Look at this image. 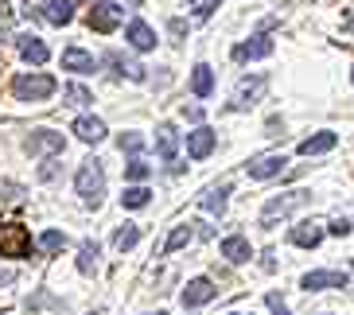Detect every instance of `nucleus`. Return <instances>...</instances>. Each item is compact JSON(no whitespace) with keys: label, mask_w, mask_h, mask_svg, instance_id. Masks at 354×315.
<instances>
[{"label":"nucleus","mask_w":354,"mask_h":315,"mask_svg":"<svg viewBox=\"0 0 354 315\" xmlns=\"http://www.w3.org/2000/svg\"><path fill=\"white\" fill-rule=\"evenodd\" d=\"M148 175H152V168H148V164H140V160H133V164L125 168V179H133L136 187H140V183H145Z\"/></svg>","instance_id":"obj_30"},{"label":"nucleus","mask_w":354,"mask_h":315,"mask_svg":"<svg viewBox=\"0 0 354 315\" xmlns=\"http://www.w3.org/2000/svg\"><path fill=\"white\" fill-rule=\"evenodd\" d=\"M343 35H346V43H354V8L346 12V20H343Z\"/></svg>","instance_id":"obj_34"},{"label":"nucleus","mask_w":354,"mask_h":315,"mask_svg":"<svg viewBox=\"0 0 354 315\" xmlns=\"http://www.w3.org/2000/svg\"><path fill=\"white\" fill-rule=\"evenodd\" d=\"M20 55L28 59V63H47L51 59V51H47V43L39 39V35H20Z\"/></svg>","instance_id":"obj_20"},{"label":"nucleus","mask_w":354,"mask_h":315,"mask_svg":"<svg viewBox=\"0 0 354 315\" xmlns=\"http://www.w3.org/2000/svg\"><path fill=\"white\" fill-rule=\"evenodd\" d=\"M63 70H74V74H94L97 70V59L82 47H66L63 51Z\"/></svg>","instance_id":"obj_14"},{"label":"nucleus","mask_w":354,"mask_h":315,"mask_svg":"<svg viewBox=\"0 0 354 315\" xmlns=\"http://www.w3.org/2000/svg\"><path fill=\"white\" fill-rule=\"evenodd\" d=\"M125 39H129V47H133V51H152V47H156V32H152L145 20H133V23H129V28H125Z\"/></svg>","instance_id":"obj_15"},{"label":"nucleus","mask_w":354,"mask_h":315,"mask_svg":"<svg viewBox=\"0 0 354 315\" xmlns=\"http://www.w3.org/2000/svg\"><path fill=\"white\" fill-rule=\"evenodd\" d=\"M327 230H331V233H335V238H346V233H351V230H354V226H351V222H346V218H335V222H331V226H327Z\"/></svg>","instance_id":"obj_33"},{"label":"nucleus","mask_w":354,"mask_h":315,"mask_svg":"<svg viewBox=\"0 0 354 315\" xmlns=\"http://www.w3.org/2000/svg\"><path fill=\"white\" fill-rule=\"evenodd\" d=\"M63 97H66V105H78V109H82V105H90V102H94V94H90L86 86H78V82L63 86Z\"/></svg>","instance_id":"obj_28"},{"label":"nucleus","mask_w":354,"mask_h":315,"mask_svg":"<svg viewBox=\"0 0 354 315\" xmlns=\"http://www.w3.org/2000/svg\"><path fill=\"white\" fill-rule=\"evenodd\" d=\"M335 144H339L335 133H315V137L300 140V156H319V152H331Z\"/></svg>","instance_id":"obj_22"},{"label":"nucleus","mask_w":354,"mask_h":315,"mask_svg":"<svg viewBox=\"0 0 354 315\" xmlns=\"http://www.w3.org/2000/svg\"><path fill=\"white\" fill-rule=\"evenodd\" d=\"M245 171H250L253 179H272L284 171V156L281 152H265V156H253L250 164H245Z\"/></svg>","instance_id":"obj_8"},{"label":"nucleus","mask_w":354,"mask_h":315,"mask_svg":"<svg viewBox=\"0 0 354 315\" xmlns=\"http://www.w3.org/2000/svg\"><path fill=\"white\" fill-rule=\"evenodd\" d=\"M226 199H230V183H218V187H207L203 207H207L210 214H222V210H226Z\"/></svg>","instance_id":"obj_24"},{"label":"nucleus","mask_w":354,"mask_h":315,"mask_svg":"<svg viewBox=\"0 0 354 315\" xmlns=\"http://www.w3.org/2000/svg\"><path fill=\"white\" fill-rule=\"evenodd\" d=\"M136 242H140V226H121V230L113 233V249L117 253H129Z\"/></svg>","instance_id":"obj_25"},{"label":"nucleus","mask_w":354,"mask_h":315,"mask_svg":"<svg viewBox=\"0 0 354 315\" xmlns=\"http://www.w3.org/2000/svg\"><path fill=\"white\" fill-rule=\"evenodd\" d=\"M39 16L47 23H55V28H63V23L74 20V0H51V4H43Z\"/></svg>","instance_id":"obj_17"},{"label":"nucleus","mask_w":354,"mask_h":315,"mask_svg":"<svg viewBox=\"0 0 354 315\" xmlns=\"http://www.w3.org/2000/svg\"><path fill=\"white\" fill-rule=\"evenodd\" d=\"M117 148H121V152H140V148H145V137H140V133H125V137L117 140Z\"/></svg>","instance_id":"obj_32"},{"label":"nucleus","mask_w":354,"mask_h":315,"mask_svg":"<svg viewBox=\"0 0 354 315\" xmlns=\"http://www.w3.org/2000/svg\"><path fill=\"white\" fill-rule=\"evenodd\" d=\"M156 152H160V160H171L179 156V133H176V125H160L156 128Z\"/></svg>","instance_id":"obj_16"},{"label":"nucleus","mask_w":354,"mask_h":315,"mask_svg":"<svg viewBox=\"0 0 354 315\" xmlns=\"http://www.w3.org/2000/svg\"><path fill=\"white\" fill-rule=\"evenodd\" d=\"M323 222H300V226H292V245H300V249H315V245L323 242Z\"/></svg>","instance_id":"obj_13"},{"label":"nucleus","mask_w":354,"mask_h":315,"mask_svg":"<svg viewBox=\"0 0 354 315\" xmlns=\"http://www.w3.org/2000/svg\"><path fill=\"white\" fill-rule=\"evenodd\" d=\"M156 315H164V312H156Z\"/></svg>","instance_id":"obj_36"},{"label":"nucleus","mask_w":354,"mask_h":315,"mask_svg":"<svg viewBox=\"0 0 354 315\" xmlns=\"http://www.w3.org/2000/svg\"><path fill=\"white\" fill-rule=\"evenodd\" d=\"M272 55V39L269 35H253V39H245V43H238L234 47V59L238 63H250V59H269Z\"/></svg>","instance_id":"obj_11"},{"label":"nucleus","mask_w":354,"mask_h":315,"mask_svg":"<svg viewBox=\"0 0 354 315\" xmlns=\"http://www.w3.org/2000/svg\"><path fill=\"white\" fill-rule=\"evenodd\" d=\"M97 242H82V249H78V269H82V273H94L97 269Z\"/></svg>","instance_id":"obj_29"},{"label":"nucleus","mask_w":354,"mask_h":315,"mask_svg":"<svg viewBox=\"0 0 354 315\" xmlns=\"http://www.w3.org/2000/svg\"><path fill=\"white\" fill-rule=\"evenodd\" d=\"M300 284L308 288V292H319V288H346V284H351V276L339 273V269H323V273H308Z\"/></svg>","instance_id":"obj_10"},{"label":"nucleus","mask_w":354,"mask_h":315,"mask_svg":"<svg viewBox=\"0 0 354 315\" xmlns=\"http://www.w3.org/2000/svg\"><path fill=\"white\" fill-rule=\"evenodd\" d=\"M39 249L47 253V257H55V253H63V249H66V233H63V230H47V233L39 238Z\"/></svg>","instance_id":"obj_27"},{"label":"nucleus","mask_w":354,"mask_h":315,"mask_svg":"<svg viewBox=\"0 0 354 315\" xmlns=\"http://www.w3.org/2000/svg\"><path fill=\"white\" fill-rule=\"evenodd\" d=\"M222 257H226L230 265H241V261H250L253 257V249H250V242H245L241 233H230L226 242H222Z\"/></svg>","instance_id":"obj_19"},{"label":"nucleus","mask_w":354,"mask_h":315,"mask_svg":"<svg viewBox=\"0 0 354 315\" xmlns=\"http://www.w3.org/2000/svg\"><path fill=\"white\" fill-rule=\"evenodd\" d=\"M55 90H59V82H55L51 74H20V78L12 82L16 102H47Z\"/></svg>","instance_id":"obj_2"},{"label":"nucleus","mask_w":354,"mask_h":315,"mask_svg":"<svg viewBox=\"0 0 354 315\" xmlns=\"http://www.w3.org/2000/svg\"><path fill=\"white\" fill-rule=\"evenodd\" d=\"M265 86H269V78H265V74H253V78H245V82L238 86V94H234V109H250V105L257 102L261 94H265Z\"/></svg>","instance_id":"obj_12"},{"label":"nucleus","mask_w":354,"mask_h":315,"mask_svg":"<svg viewBox=\"0 0 354 315\" xmlns=\"http://www.w3.org/2000/svg\"><path fill=\"white\" fill-rule=\"evenodd\" d=\"M74 137L86 140V144H97V140H105V121H97V117H78L74 121Z\"/></svg>","instance_id":"obj_18"},{"label":"nucleus","mask_w":354,"mask_h":315,"mask_svg":"<svg viewBox=\"0 0 354 315\" xmlns=\"http://www.w3.org/2000/svg\"><path fill=\"white\" fill-rule=\"evenodd\" d=\"M234 315H238V312H234Z\"/></svg>","instance_id":"obj_37"},{"label":"nucleus","mask_w":354,"mask_h":315,"mask_svg":"<svg viewBox=\"0 0 354 315\" xmlns=\"http://www.w3.org/2000/svg\"><path fill=\"white\" fill-rule=\"evenodd\" d=\"M121 20H125V8H121V4H94V8H90V28L102 32V35L117 32Z\"/></svg>","instance_id":"obj_5"},{"label":"nucleus","mask_w":354,"mask_h":315,"mask_svg":"<svg viewBox=\"0 0 354 315\" xmlns=\"http://www.w3.org/2000/svg\"><path fill=\"white\" fill-rule=\"evenodd\" d=\"M214 144H218V133L214 128H195V133H187V156L191 160H207L214 152Z\"/></svg>","instance_id":"obj_9"},{"label":"nucleus","mask_w":354,"mask_h":315,"mask_svg":"<svg viewBox=\"0 0 354 315\" xmlns=\"http://www.w3.org/2000/svg\"><path fill=\"white\" fill-rule=\"evenodd\" d=\"M269 307H272V315H288V312H284V304H281V296H277V292L269 296Z\"/></svg>","instance_id":"obj_35"},{"label":"nucleus","mask_w":354,"mask_h":315,"mask_svg":"<svg viewBox=\"0 0 354 315\" xmlns=\"http://www.w3.org/2000/svg\"><path fill=\"white\" fill-rule=\"evenodd\" d=\"M214 296H218L214 280H207V276H195V280H187V288H183V307H203V304H210Z\"/></svg>","instance_id":"obj_7"},{"label":"nucleus","mask_w":354,"mask_h":315,"mask_svg":"<svg viewBox=\"0 0 354 315\" xmlns=\"http://www.w3.org/2000/svg\"><path fill=\"white\" fill-rule=\"evenodd\" d=\"M191 90H195V97H210V94H214V70H210L207 63H198L195 70H191Z\"/></svg>","instance_id":"obj_21"},{"label":"nucleus","mask_w":354,"mask_h":315,"mask_svg":"<svg viewBox=\"0 0 354 315\" xmlns=\"http://www.w3.org/2000/svg\"><path fill=\"white\" fill-rule=\"evenodd\" d=\"M308 202V191H288V195H281V199H269L265 202V210H261V226H272L277 218H288L296 207H304Z\"/></svg>","instance_id":"obj_4"},{"label":"nucleus","mask_w":354,"mask_h":315,"mask_svg":"<svg viewBox=\"0 0 354 315\" xmlns=\"http://www.w3.org/2000/svg\"><path fill=\"white\" fill-rule=\"evenodd\" d=\"M187 8L195 12L198 20H207V16H214V8H218V0H187Z\"/></svg>","instance_id":"obj_31"},{"label":"nucleus","mask_w":354,"mask_h":315,"mask_svg":"<svg viewBox=\"0 0 354 315\" xmlns=\"http://www.w3.org/2000/svg\"><path fill=\"white\" fill-rule=\"evenodd\" d=\"M148 202H152V191L148 187H125V195H121V207H129V210H140Z\"/></svg>","instance_id":"obj_26"},{"label":"nucleus","mask_w":354,"mask_h":315,"mask_svg":"<svg viewBox=\"0 0 354 315\" xmlns=\"http://www.w3.org/2000/svg\"><path fill=\"white\" fill-rule=\"evenodd\" d=\"M191 238H195V226H191V222H183V226H176V230L167 233V242L160 245V253H176V249H183V245H187Z\"/></svg>","instance_id":"obj_23"},{"label":"nucleus","mask_w":354,"mask_h":315,"mask_svg":"<svg viewBox=\"0 0 354 315\" xmlns=\"http://www.w3.org/2000/svg\"><path fill=\"white\" fill-rule=\"evenodd\" d=\"M74 191L82 195V202L102 207V195H105V168H102V160H86L82 168H78V175H74Z\"/></svg>","instance_id":"obj_1"},{"label":"nucleus","mask_w":354,"mask_h":315,"mask_svg":"<svg viewBox=\"0 0 354 315\" xmlns=\"http://www.w3.org/2000/svg\"><path fill=\"white\" fill-rule=\"evenodd\" d=\"M63 148H66L63 133H51V128H39V133L28 137V152H32V156H55V152H63Z\"/></svg>","instance_id":"obj_6"},{"label":"nucleus","mask_w":354,"mask_h":315,"mask_svg":"<svg viewBox=\"0 0 354 315\" xmlns=\"http://www.w3.org/2000/svg\"><path fill=\"white\" fill-rule=\"evenodd\" d=\"M32 233L20 222H0V257H32Z\"/></svg>","instance_id":"obj_3"}]
</instances>
